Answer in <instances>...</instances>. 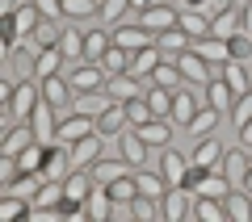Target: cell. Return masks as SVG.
Listing matches in <instances>:
<instances>
[{"label":"cell","instance_id":"30","mask_svg":"<svg viewBox=\"0 0 252 222\" xmlns=\"http://www.w3.org/2000/svg\"><path fill=\"white\" fill-rule=\"evenodd\" d=\"M89 172H93V180H105V185H109V180L126 176V172H130V164H126V160H101V155H97Z\"/></svg>","mask_w":252,"mask_h":222},{"label":"cell","instance_id":"47","mask_svg":"<svg viewBox=\"0 0 252 222\" xmlns=\"http://www.w3.org/2000/svg\"><path fill=\"white\" fill-rule=\"evenodd\" d=\"M231 122H235V130H240L244 122H252V88L244 92V97H235V105H231Z\"/></svg>","mask_w":252,"mask_h":222},{"label":"cell","instance_id":"10","mask_svg":"<svg viewBox=\"0 0 252 222\" xmlns=\"http://www.w3.org/2000/svg\"><path fill=\"white\" fill-rule=\"evenodd\" d=\"M219 168H223V176L231 180L235 189L244 185V176H248V168H252V160H248V147H231V151H223V164H219Z\"/></svg>","mask_w":252,"mask_h":222},{"label":"cell","instance_id":"26","mask_svg":"<svg viewBox=\"0 0 252 222\" xmlns=\"http://www.w3.org/2000/svg\"><path fill=\"white\" fill-rule=\"evenodd\" d=\"M231 189H235V185L223 176V172H206V176H202V185L193 189V193H198V197H215V201H223Z\"/></svg>","mask_w":252,"mask_h":222},{"label":"cell","instance_id":"16","mask_svg":"<svg viewBox=\"0 0 252 222\" xmlns=\"http://www.w3.org/2000/svg\"><path fill=\"white\" fill-rule=\"evenodd\" d=\"M114 105V97H109L105 88H93V92H76V101H72V109L76 113H89V117H101L105 109Z\"/></svg>","mask_w":252,"mask_h":222},{"label":"cell","instance_id":"17","mask_svg":"<svg viewBox=\"0 0 252 222\" xmlns=\"http://www.w3.org/2000/svg\"><path fill=\"white\" fill-rule=\"evenodd\" d=\"M185 172H189L185 155H177L172 147H160V176L168 180L172 189H181V180H185Z\"/></svg>","mask_w":252,"mask_h":222},{"label":"cell","instance_id":"44","mask_svg":"<svg viewBox=\"0 0 252 222\" xmlns=\"http://www.w3.org/2000/svg\"><path fill=\"white\" fill-rule=\"evenodd\" d=\"M30 210H34V201H21V193H4V201H0V218H21Z\"/></svg>","mask_w":252,"mask_h":222},{"label":"cell","instance_id":"28","mask_svg":"<svg viewBox=\"0 0 252 222\" xmlns=\"http://www.w3.org/2000/svg\"><path fill=\"white\" fill-rule=\"evenodd\" d=\"M38 21H42V13L34 9V0H26V4L13 13V29H17V38H30L38 29Z\"/></svg>","mask_w":252,"mask_h":222},{"label":"cell","instance_id":"18","mask_svg":"<svg viewBox=\"0 0 252 222\" xmlns=\"http://www.w3.org/2000/svg\"><path fill=\"white\" fill-rule=\"evenodd\" d=\"M105 92L114 101H135L143 97V88H139V76H130V71H118V76H109L105 80Z\"/></svg>","mask_w":252,"mask_h":222},{"label":"cell","instance_id":"39","mask_svg":"<svg viewBox=\"0 0 252 222\" xmlns=\"http://www.w3.org/2000/svg\"><path fill=\"white\" fill-rule=\"evenodd\" d=\"M59 201H63V180H46L34 193V210H55Z\"/></svg>","mask_w":252,"mask_h":222},{"label":"cell","instance_id":"20","mask_svg":"<svg viewBox=\"0 0 252 222\" xmlns=\"http://www.w3.org/2000/svg\"><path fill=\"white\" fill-rule=\"evenodd\" d=\"M160 63H164V51H160V46H143V51H135V55H130V67H126V71L143 80V76H152V71L160 67Z\"/></svg>","mask_w":252,"mask_h":222},{"label":"cell","instance_id":"34","mask_svg":"<svg viewBox=\"0 0 252 222\" xmlns=\"http://www.w3.org/2000/svg\"><path fill=\"white\" fill-rule=\"evenodd\" d=\"M152 84H160V88H172V92H177L181 84H185V76H181V67H177L172 59H164L160 67L152 71Z\"/></svg>","mask_w":252,"mask_h":222},{"label":"cell","instance_id":"36","mask_svg":"<svg viewBox=\"0 0 252 222\" xmlns=\"http://www.w3.org/2000/svg\"><path fill=\"white\" fill-rule=\"evenodd\" d=\"M130 13H135V9H130V0H101V13H97V17L105 21V26H122Z\"/></svg>","mask_w":252,"mask_h":222},{"label":"cell","instance_id":"32","mask_svg":"<svg viewBox=\"0 0 252 222\" xmlns=\"http://www.w3.org/2000/svg\"><path fill=\"white\" fill-rule=\"evenodd\" d=\"M223 80L231 84V92H235V97H244V92L252 88V76L240 67V59H227V63H223Z\"/></svg>","mask_w":252,"mask_h":222},{"label":"cell","instance_id":"12","mask_svg":"<svg viewBox=\"0 0 252 222\" xmlns=\"http://www.w3.org/2000/svg\"><path fill=\"white\" fill-rule=\"evenodd\" d=\"M30 142H38L34 126H30V122H13V130L4 134V142H0V155H13V160H17V155L26 151Z\"/></svg>","mask_w":252,"mask_h":222},{"label":"cell","instance_id":"21","mask_svg":"<svg viewBox=\"0 0 252 222\" xmlns=\"http://www.w3.org/2000/svg\"><path fill=\"white\" fill-rule=\"evenodd\" d=\"M156 46L164 51V59H177L181 51H189V46H193V38H189L181 26H172V29H164V34H156Z\"/></svg>","mask_w":252,"mask_h":222},{"label":"cell","instance_id":"7","mask_svg":"<svg viewBox=\"0 0 252 222\" xmlns=\"http://www.w3.org/2000/svg\"><path fill=\"white\" fill-rule=\"evenodd\" d=\"M59 109L51 105L46 97H38V105H34V117H30V126H34V134H38V142H55V130H59Z\"/></svg>","mask_w":252,"mask_h":222},{"label":"cell","instance_id":"48","mask_svg":"<svg viewBox=\"0 0 252 222\" xmlns=\"http://www.w3.org/2000/svg\"><path fill=\"white\" fill-rule=\"evenodd\" d=\"M34 9L42 13L46 21H67V13H63V0H34Z\"/></svg>","mask_w":252,"mask_h":222},{"label":"cell","instance_id":"33","mask_svg":"<svg viewBox=\"0 0 252 222\" xmlns=\"http://www.w3.org/2000/svg\"><path fill=\"white\" fill-rule=\"evenodd\" d=\"M219 117H223V113H219L215 105H206V109H198V113H193V122H189L185 130L193 134V139H206V134H210V130L219 126Z\"/></svg>","mask_w":252,"mask_h":222},{"label":"cell","instance_id":"29","mask_svg":"<svg viewBox=\"0 0 252 222\" xmlns=\"http://www.w3.org/2000/svg\"><path fill=\"white\" fill-rule=\"evenodd\" d=\"M114 46V38L105 34V29H89L84 34V63H101V55Z\"/></svg>","mask_w":252,"mask_h":222},{"label":"cell","instance_id":"49","mask_svg":"<svg viewBox=\"0 0 252 222\" xmlns=\"http://www.w3.org/2000/svg\"><path fill=\"white\" fill-rule=\"evenodd\" d=\"M252 55V34H235L231 38V59H248Z\"/></svg>","mask_w":252,"mask_h":222},{"label":"cell","instance_id":"45","mask_svg":"<svg viewBox=\"0 0 252 222\" xmlns=\"http://www.w3.org/2000/svg\"><path fill=\"white\" fill-rule=\"evenodd\" d=\"M63 13H67V17H97L101 13V0H63Z\"/></svg>","mask_w":252,"mask_h":222},{"label":"cell","instance_id":"9","mask_svg":"<svg viewBox=\"0 0 252 222\" xmlns=\"http://www.w3.org/2000/svg\"><path fill=\"white\" fill-rule=\"evenodd\" d=\"M147 151H152V147H147V142H143V134H139L135 126H130V130H122V134H118V155H122V160L130 164V168H139V164L147 160Z\"/></svg>","mask_w":252,"mask_h":222},{"label":"cell","instance_id":"37","mask_svg":"<svg viewBox=\"0 0 252 222\" xmlns=\"http://www.w3.org/2000/svg\"><path fill=\"white\" fill-rule=\"evenodd\" d=\"M143 97H147V105H152L156 117H172V97H177L172 88H160V84H156V88H147Z\"/></svg>","mask_w":252,"mask_h":222},{"label":"cell","instance_id":"53","mask_svg":"<svg viewBox=\"0 0 252 222\" xmlns=\"http://www.w3.org/2000/svg\"><path fill=\"white\" fill-rule=\"evenodd\" d=\"M244 34H252V4L244 9Z\"/></svg>","mask_w":252,"mask_h":222},{"label":"cell","instance_id":"19","mask_svg":"<svg viewBox=\"0 0 252 222\" xmlns=\"http://www.w3.org/2000/svg\"><path fill=\"white\" fill-rule=\"evenodd\" d=\"M193 51H198L206 63H227V59H231V42H227V38H215V34L193 38Z\"/></svg>","mask_w":252,"mask_h":222},{"label":"cell","instance_id":"23","mask_svg":"<svg viewBox=\"0 0 252 222\" xmlns=\"http://www.w3.org/2000/svg\"><path fill=\"white\" fill-rule=\"evenodd\" d=\"M126 126H130V117H126V105H122V101H114V105L97 117V130L105 134V139H109V134H122Z\"/></svg>","mask_w":252,"mask_h":222},{"label":"cell","instance_id":"42","mask_svg":"<svg viewBox=\"0 0 252 222\" xmlns=\"http://www.w3.org/2000/svg\"><path fill=\"white\" fill-rule=\"evenodd\" d=\"M193 214H198L202 222H223L227 218L223 201H215V197H198V201H193Z\"/></svg>","mask_w":252,"mask_h":222},{"label":"cell","instance_id":"35","mask_svg":"<svg viewBox=\"0 0 252 222\" xmlns=\"http://www.w3.org/2000/svg\"><path fill=\"white\" fill-rule=\"evenodd\" d=\"M17 168L21 172H42L46 168V142H30L26 151L17 155Z\"/></svg>","mask_w":252,"mask_h":222},{"label":"cell","instance_id":"38","mask_svg":"<svg viewBox=\"0 0 252 222\" xmlns=\"http://www.w3.org/2000/svg\"><path fill=\"white\" fill-rule=\"evenodd\" d=\"M101 67H105V76H118V71H126V67H130V51L114 42L105 55H101Z\"/></svg>","mask_w":252,"mask_h":222},{"label":"cell","instance_id":"13","mask_svg":"<svg viewBox=\"0 0 252 222\" xmlns=\"http://www.w3.org/2000/svg\"><path fill=\"white\" fill-rule=\"evenodd\" d=\"M101 139H105V134L93 130V134H84L80 142H72V168H93V160L101 155Z\"/></svg>","mask_w":252,"mask_h":222},{"label":"cell","instance_id":"4","mask_svg":"<svg viewBox=\"0 0 252 222\" xmlns=\"http://www.w3.org/2000/svg\"><path fill=\"white\" fill-rule=\"evenodd\" d=\"M63 76H67V80H72V88L76 92H93V88H105V67H101V63H80V67H63Z\"/></svg>","mask_w":252,"mask_h":222},{"label":"cell","instance_id":"3","mask_svg":"<svg viewBox=\"0 0 252 222\" xmlns=\"http://www.w3.org/2000/svg\"><path fill=\"white\" fill-rule=\"evenodd\" d=\"M135 21H139L143 29H152V34H164V29H172V26H177L181 17H177V9H172V4H164V0H156L152 9L135 13Z\"/></svg>","mask_w":252,"mask_h":222},{"label":"cell","instance_id":"52","mask_svg":"<svg viewBox=\"0 0 252 222\" xmlns=\"http://www.w3.org/2000/svg\"><path fill=\"white\" fill-rule=\"evenodd\" d=\"M152 4H156V0H130V9H135V13H143V9H152Z\"/></svg>","mask_w":252,"mask_h":222},{"label":"cell","instance_id":"11","mask_svg":"<svg viewBox=\"0 0 252 222\" xmlns=\"http://www.w3.org/2000/svg\"><path fill=\"white\" fill-rule=\"evenodd\" d=\"M210 34H215V38H227V42H231L235 34H244V9L227 4L219 17H210Z\"/></svg>","mask_w":252,"mask_h":222},{"label":"cell","instance_id":"15","mask_svg":"<svg viewBox=\"0 0 252 222\" xmlns=\"http://www.w3.org/2000/svg\"><path fill=\"white\" fill-rule=\"evenodd\" d=\"M189 164H198V168H206V172H219V164H223V142L219 139H198V147H193V160Z\"/></svg>","mask_w":252,"mask_h":222},{"label":"cell","instance_id":"46","mask_svg":"<svg viewBox=\"0 0 252 222\" xmlns=\"http://www.w3.org/2000/svg\"><path fill=\"white\" fill-rule=\"evenodd\" d=\"M34 38H38V42H42V46H59V38H63V21H38V29H34Z\"/></svg>","mask_w":252,"mask_h":222},{"label":"cell","instance_id":"24","mask_svg":"<svg viewBox=\"0 0 252 222\" xmlns=\"http://www.w3.org/2000/svg\"><path fill=\"white\" fill-rule=\"evenodd\" d=\"M63 63H67V55H63L59 46H46V51L38 55V63H34V80H46V76H59V71H63Z\"/></svg>","mask_w":252,"mask_h":222},{"label":"cell","instance_id":"14","mask_svg":"<svg viewBox=\"0 0 252 222\" xmlns=\"http://www.w3.org/2000/svg\"><path fill=\"white\" fill-rule=\"evenodd\" d=\"M172 117H152V122H143V126H135L139 134H143V142L147 147H156V151H160V147H172Z\"/></svg>","mask_w":252,"mask_h":222},{"label":"cell","instance_id":"1","mask_svg":"<svg viewBox=\"0 0 252 222\" xmlns=\"http://www.w3.org/2000/svg\"><path fill=\"white\" fill-rule=\"evenodd\" d=\"M97 130V117H89V113H63L59 117V130H55V142H63L67 151H72V142H80L84 134H93Z\"/></svg>","mask_w":252,"mask_h":222},{"label":"cell","instance_id":"22","mask_svg":"<svg viewBox=\"0 0 252 222\" xmlns=\"http://www.w3.org/2000/svg\"><path fill=\"white\" fill-rule=\"evenodd\" d=\"M223 210H227L231 222H248L252 218V193L248 189H231V193L223 197Z\"/></svg>","mask_w":252,"mask_h":222},{"label":"cell","instance_id":"43","mask_svg":"<svg viewBox=\"0 0 252 222\" xmlns=\"http://www.w3.org/2000/svg\"><path fill=\"white\" fill-rule=\"evenodd\" d=\"M126 105V117H130V126H143V122H152V105H147V97H135V101H122Z\"/></svg>","mask_w":252,"mask_h":222},{"label":"cell","instance_id":"27","mask_svg":"<svg viewBox=\"0 0 252 222\" xmlns=\"http://www.w3.org/2000/svg\"><path fill=\"white\" fill-rule=\"evenodd\" d=\"M206 105H215L219 113H227V109L235 105V92H231V84H227L223 76H219V80H210V84H206Z\"/></svg>","mask_w":252,"mask_h":222},{"label":"cell","instance_id":"40","mask_svg":"<svg viewBox=\"0 0 252 222\" xmlns=\"http://www.w3.org/2000/svg\"><path fill=\"white\" fill-rule=\"evenodd\" d=\"M59 51L67 55V59H80V63H84V34H80V29H72V26H63Z\"/></svg>","mask_w":252,"mask_h":222},{"label":"cell","instance_id":"6","mask_svg":"<svg viewBox=\"0 0 252 222\" xmlns=\"http://www.w3.org/2000/svg\"><path fill=\"white\" fill-rule=\"evenodd\" d=\"M114 42L135 55V51H143V46H156V34L143 29L139 21H122V26H114Z\"/></svg>","mask_w":252,"mask_h":222},{"label":"cell","instance_id":"50","mask_svg":"<svg viewBox=\"0 0 252 222\" xmlns=\"http://www.w3.org/2000/svg\"><path fill=\"white\" fill-rule=\"evenodd\" d=\"M17 9H21L17 0H0V17H13V13H17Z\"/></svg>","mask_w":252,"mask_h":222},{"label":"cell","instance_id":"2","mask_svg":"<svg viewBox=\"0 0 252 222\" xmlns=\"http://www.w3.org/2000/svg\"><path fill=\"white\" fill-rule=\"evenodd\" d=\"M42 97V84L30 76V80H17V92H13V105H9V117L13 122H30L34 117V105Z\"/></svg>","mask_w":252,"mask_h":222},{"label":"cell","instance_id":"31","mask_svg":"<svg viewBox=\"0 0 252 222\" xmlns=\"http://www.w3.org/2000/svg\"><path fill=\"white\" fill-rule=\"evenodd\" d=\"M193 113H198V101H193V92L177 88V97H172V122H177V126H189V122H193Z\"/></svg>","mask_w":252,"mask_h":222},{"label":"cell","instance_id":"51","mask_svg":"<svg viewBox=\"0 0 252 222\" xmlns=\"http://www.w3.org/2000/svg\"><path fill=\"white\" fill-rule=\"evenodd\" d=\"M240 142H244V147H252V122L240 126Z\"/></svg>","mask_w":252,"mask_h":222},{"label":"cell","instance_id":"5","mask_svg":"<svg viewBox=\"0 0 252 222\" xmlns=\"http://www.w3.org/2000/svg\"><path fill=\"white\" fill-rule=\"evenodd\" d=\"M172 63L181 67V76H185V84H202V88L210 84V63L202 59V55L193 51V46H189V51H181V55H177Z\"/></svg>","mask_w":252,"mask_h":222},{"label":"cell","instance_id":"41","mask_svg":"<svg viewBox=\"0 0 252 222\" xmlns=\"http://www.w3.org/2000/svg\"><path fill=\"white\" fill-rule=\"evenodd\" d=\"M177 26L185 29L189 38H206V34H210V17H206V13H198V9H189L185 17L177 21Z\"/></svg>","mask_w":252,"mask_h":222},{"label":"cell","instance_id":"8","mask_svg":"<svg viewBox=\"0 0 252 222\" xmlns=\"http://www.w3.org/2000/svg\"><path fill=\"white\" fill-rule=\"evenodd\" d=\"M109 214H114V193H109V185H105V180H97V185H93V193L84 197V218L105 222Z\"/></svg>","mask_w":252,"mask_h":222},{"label":"cell","instance_id":"55","mask_svg":"<svg viewBox=\"0 0 252 222\" xmlns=\"http://www.w3.org/2000/svg\"><path fill=\"white\" fill-rule=\"evenodd\" d=\"M231 4H235V9H248V4H252V0H231Z\"/></svg>","mask_w":252,"mask_h":222},{"label":"cell","instance_id":"25","mask_svg":"<svg viewBox=\"0 0 252 222\" xmlns=\"http://www.w3.org/2000/svg\"><path fill=\"white\" fill-rule=\"evenodd\" d=\"M160 214L168 222H181L189 214V197H185V189H168V193L160 197Z\"/></svg>","mask_w":252,"mask_h":222},{"label":"cell","instance_id":"54","mask_svg":"<svg viewBox=\"0 0 252 222\" xmlns=\"http://www.w3.org/2000/svg\"><path fill=\"white\" fill-rule=\"evenodd\" d=\"M240 189H248V193H252V168H248V176H244V185Z\"/></svg>","mask_w":252,"mask_h":222},{"label":"cell","instance_id":"56","mask_svg":"<svg viewBox=\"0 0 252 222\" xmlns=\"http://www.w3.org/2000/svg\"><path fill=\"white\" fill-rule=\"evenodd\" d=\"M248 160H252V147H248Z\"/></svg>","mask_w":252,"mask_h":222}]
</instances>
